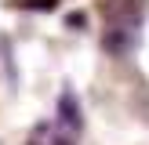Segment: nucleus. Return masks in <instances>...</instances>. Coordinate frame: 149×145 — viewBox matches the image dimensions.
I'll list each match as a JSON object with an SVG mask.
<instances>
[{
    "mask_svg": "<svg viewBox=\"0 0 149 145\" xmlns=\"http://www.w3.org/2000/svg\"><path fill=\"white\" fill-rule=\"evenodd\" d=\"M58 123H62V134L73 138L80 134V127H84V116H80V98L73 91H62V98H58Z\"/></svg>",
    "mask_w": 149,
    "mask_h": 145,
    "instance_id": "nucleus-1",
    "label": "nucleus"
},
{
    "mask_svg": "<svg viewBox=\"0 0 149 145\" xmlns=\"http://www.w3.org/2000/svg\"><path fill=\"white\" fill-rule=\"evenodd\" d=\"M29 145H69V142H65L55 127H44V123H40V127L29 134Z\"/></svg>",
    "mask_w": 149,
    "mask_h": 145,
    "instance_id": "nucleus-2",
    "label": "nucleus"
}]
</instances>
